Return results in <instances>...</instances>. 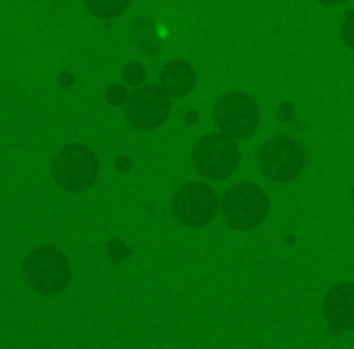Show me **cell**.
<instances>
[{
	"label": "cell",
	"mask_w": 354,
	"mask_h": 349,
	"mask_svg": "<svg viewBox=\"0 0 354 349\" xmlns=\"http://www.w3.org/2000/svg\"><path fill=\"white\" fill-rule=\"evenodd\" d=\"M85 6H88V10L93 12L95 17L112 20V17H119L127 10L129 0H85Z\"/></svg>",
	"instance_id": "8fae6325"
},
{
	"label": "cell",
	"mask_w": 354,
	"mask_h": 349,
	"mask_svg": "<svg viewBox=\"0 0 354 349\" xmlns=\"http://www.w3.org/2000/svg\"><path fill=\"white\" fill-rule=\"evenodd\" d=\"M323 313L335 332L354 328V284L344 281L328 291L323 301Z\"/></svg>",
	"instance_id": "9c48e42d"
},
{
	"label": "cell",
	"mask_w": 354,
	"mask_h": 349,
	"mask_svg": "<svg viewBox=\"0 0 354 349\" xmlns=\"http://www.w3.org/2000/svg\"><path fill=\"white\" fill-rule=\"evenodd\" d=\"M221 214L223 221L236 231H250L257 228L270 214V199L262 192V187L250 182L233 185L226 189L221 199Z\"/></svg>",
	"instance_id": "3957f363"
},
{
	"label": "cell",
	"mask_w": 354,
	"mask_h": 349,
	"mask_svg": "<svg viewBox=\"0 0 354 349\" xmlns=\"http://www.w3.org/2000/svg\"><path fill=\"white\" fill-rule=\"evenodd\" d=\"M218 131L231 138H248L260 126V107L245 93H228L214 107Z\"/></svg>",
	"instance_id": "8992f818"
},
{
	"label": "cell",
	"mask_w": 354,
	"mask_h": 349,
	"mask_svg": "<svg viewBox=\"0 0 354 349\" xmlns=\"http://www.w3.org/2000/svg\"><path fill=\"white\" fill-rule=\"evenodd\" d=\"M306 148L291 136H274L260 148V170L272 182H289L304 170Z\"/></svg>",
	"instance_id": "5b68a950"
},
{
	"label": "cell",
	"mask_w": 354,
	"mask_h": 349,
	"mask_svg": "<svg viewBox=\"0 0 354 349\" xmlns=\"http://www.w3.org/2000/svg\"><path fill=\"white\" fill-rule=\"evenodd\" d=\"M342 39L347 41L349 49H354V10H349L344 15V22H342Z\"/></svg>",
	"instance_id": "7c38bea8"
},
{
	"label": "cell",
	"mask_w": 354,
	"mask_h": 349,
	"mask_svg": "<svg viewBox=\"0 0 354 349\" xmlns=\"http://www.w3.org/2000/svg\"><path fill=\"white\" fill-rule=\"evenodd\" d=\"M218 199L209 185L192 182L185 185L175 192L172 197V214L183 226L189 228H202L216 216Z\"/></svg>",
	"instance_id": "52a82bcc"
},
{
	"label": "cell",
	"mask_w": 354,
	"mask_h": 349,
	"mask_svg": "<svg viewBox=\"0 0 354 349\" xmlns=\"http://www.w3.org/2000/svg\"><path fill=\"white\" fill-rule=\"evenodd\" d=\"M241 160L236 138L226 133H209L202 136L192 148V165L199 175L209 180H226L233 175Z\"/></svg>",
	"instance_id": "277c9868"
},
{
	"label": "cell",
	"mask_w": 354,
	"mask_h": 349,
	"mask_svg": "<svg viewBox=\"0 0 354 349\" xmlns=\"http://www.w3.org/2000/svg\"><path fill=\"white\" fill-rule=\"evenodd\" d=\"M323 6H342V3H349V0H320Z\"/></svg>",
	"instance_id": "4fadbf2b"
},
{
	"label": "cell",
	"mask_w": 354,
	"mask_h": 349,
	"mask_svg": "<svg viewBox=\"0 0 354 349\" xmlns=\"http://www.w3.org/2000/svg\"><path fill=\"white\" fill-rule=\"evenodd\" d=\"M352 199H354V192H352Z\"/></svg>",
	"instance_id": "5bb4252c"
},
{
	"label": "cell",
	"mask_w": 354,
	"mask_h": 349,
	"mask_svg": "<svg viewBox=\"0 0 354 349\" xmlns=\"http://www.w3.org/2000/svg\"><path fill=\"white\" fill-rule=\"evenodd\" d=\"M170 117V95L162 88H138L127 102V122L133 129L151 131Z\"/></svg>",
	"instance_id": "ba28073f"
},
{
	"label": "cell",
	"mask_w": 354,
	"mask_h": 349,
	"mask_svg": "<svg viewBox=\"0 0 354 349\" xmlns=\"http://www.w3.org/2000/svg\"><path fill=\"white\" fill-rule=\"evenodd\" d=\"M22 276L37 294L56 296L71 284V265L64 252L56 247H35L22 262Z\"/></svg>",
	"instance_id": "6da1fadb"
},
{
	"label": "cell",
	"mask_w": 354,
	"mask_h": 349,
	"mask_svg": "<svg viewBox=\"0 0 354 349\" xmlns=\"http://www.w3.org/2000/svg\"><path fill=\"white\" fill-rule=\"evenodd\" d=\"M194 68L185 61H170L160 70V88L170 97H185L194 88Z\"/></svg>",
	"instance_id": "30bf717a"
},
{
	"label": "cell",
	"mask_w": 354,
	"mask_h": 349,
	"mask_svg": "<svg viewBox=\"0 0 354 349\" xmlns=\"http://www.w3.org/2000/svg\"><path fill=\"white\" fill-rule=\"evenodd\" d=\"M51 178L66 192H85L100 178V162L90 148L68 143L56 153L51 162Z\"/></svg>",
	"instance_id": "7a4b0ae2"
}]
</instances>
